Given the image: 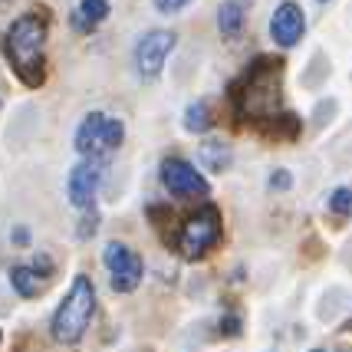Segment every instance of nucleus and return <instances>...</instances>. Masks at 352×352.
Wrapping results in <instances>:
<instances>
[{"instance_id": "obj_12", "label": "nucleus", "mask_w": 352, "mask_h": 352, "mask_svg": "<svg viewBox=\"0 0 352 352\" xmlns=\"http://www.w3.org/2000/svg\"><path fill=\"white\" fill-rule=\"evenodd\" d=\"M106 16H109V0H79L69 20H73L76 33H92Z\"/></svg>"}, {"instance_id": "obj_4", "label": "nucleus", "mask_w": 352, "mask_h": 352, "mask_svg": "<svg viewBox=\"0 0 352 352\" xmlns=\"http://www.w3.org/2000/svg\"><path fill=\"white\" fill-rule=\"evenodd\" d=\"M125 125L109 112H89L76 129V152L82 158H109L122 145Z\"/></svg>"}, {"instance_id": "obj_8", "label": "nucleus", "mask_w": 352, "mask_h": 352, "mask_svg": "<svg viewBox=\"0 0 352 352\" xmlns=\"http://www.w3.org/2000/svg\"><path fill=\"white\" fill-rule=\"evenodd\" d=\"M162 184L165 191L175 195V198H198V195H208V182L191 162L184 158H165L162 162Z\"/></svg>"}, {"instance_id": "obj_19", "label": "nucleus", "mask_w": 352, "mask_h": 352, "mask_svg": "<svg viewBox=\"0 0 352 352\" xmlns=\"http://www.w3.org/2000/svg\"><path fill=\"white\" fill-rule=\"evenodd\" d=\"M313 352H322V349H313Z\"/></svg>"}, {"instance_id": "obj_15", "label": "nucleus", "mask_w": 352, "mask_h": 352, "mask_svg": "<svg viewBox=\"0 0 352 352\" xmlns=\"http://www.w3.org/2000/svg\"><path fill=\"white\" fill-rule=\"evenodd\" d=\"M184 129H188V132H208V129H211V106H208L204 99L188 106V112H184Z\"/></svg>"}, {"instance_id": "obj_2", "label": "nucleus", "mask_w": 352, "mask_h": 352, "mask_svg": "<svg viewBox=\"0 0 352 352\" xmlns=\"http://www.w3.org/2000/svg\"><path fill=\"white\" fill-rule=\"evenodd\" d=\"M92 313H96V287H92L89 276L79 274L73 280V287L66 290L63 303L53 313V322H50V336L63 342V346H76L79 339L86 336L92 322Z\"/></svg>"}, {"instance_id": "obj_5", "label": "nucleus", "mask_w": 352, "mask_h": 352, "mask_svg": "<svg viewBox=\"0 0 352 352\" xmlns=\"http://www.w3.org/2000/svg\"><path fill=\"white\" fill-rule=\"evenodd\" d=\"M217 241H221V214H217V208L204 204V208H198V211L182 224L178 250H182L188 261H198V257H204Z\"/></svg>"}, {"instance_id": "obj_17", "label": "nucleus", "mask_w": 352, "mask_h": 352, "mask_svg": "<svg viewBox=\"0 0 352 352\" xmlns=\"http://www.w3.org/2000/svg\"><path fill=\"white\" fill-rule=\"evenodd\" d=\"M191 0H155V7L162 10V14H178L182 7H188Z\"/></svg>"}, {"instance_id": "obj_3", "label": "nucleus", "mask_w": 352, "mask_h": 352, "mask_svg": "<svg viewBox=\"0 0 352 352\" xmlns=\"http://www.w3.org/2000/svg\"><path fill=\"white\" fill-rule=\"evenodd\" d=\"M237 99L250 119H274L280 109V63L261 56L237 86Z\"/></svg>"}, {"instance_id": "obj_13", "label": "nucleus", "mask_w": 352, "mask_h": 352, "mask_svg": "<svg viewBox=\"0 0 352 352\" xmlns=\"http://www.w3.org/2000/svg\"><path fill=\"white\" fill-rule=\"evenodd\" d=\"M247 3L250 0H221V7H217V30L224 33L228 40H234L237 33L244 30Z\"/></svg>"}, {"instance_id": "obj_1", "label": "nucleus", "mask_w": 352, "mask_h": 352, "mask_svg": "<svg viewBox=\"0 0 352 352\" xmlns=\"http://www.w3.org/2000/svg\"><path fill=\"white\" fill-rule=\"evenodd\" d=\"M43 46H46V16L43 14H20L3 33V50L23 86L36 89L46 79L43 69Z\"/></svg>"}, {"instance_id": "obj_6", "label": "nucleus", "mask_w": 352, "mask_h": 352, "mask_svg": "<svg viewBox=\"0 0 352 352\" xmlns=\"http://www.w3.org/2000/svg\"><path fill=\"white\" fill-rule=\"evenodd\" d=\"M102 261H106L109 276H112V290L132 293L138 283H142L145 267H142V257H138L132 247H125V244H119V241H112V244H106Z\"/></svg>"}, {"instance_id": "obj_11", "label": "nucleus", "mask_w": 352, "mask_h": 352, "mask_svg": "<svg viewBox=\"0 0 352 352\" xmlns=\"http://www.w3.org/2000/svg\"><path fill=\"white\" fill-rule=\"evenodd\" d=\"M46 283H50V276H46V270H40L36 263H33V267L20 263V267H14V270H10V287H14L23 300L40 296V293L46 290Z\"/></svg>"}, {"instance_id": "obj_10", "label": "nucleus", "mask_w": 352, "mask_h": 352, "mask_svg": "<svg viewBox=\"0 0 352 352\" xmlns=\"http://www.w3.org/2000/svg\"><path fill=\"white\" fill-rule=\"evenodd\" d=\"M303 30H307V16H303V10L293 0L280 3L274 10V16H270V36L280 46H296L303 40Z\"/></svg>"}, {"instance_id": "obj_14", "label": "nucleus", "mask_w": 352, "mask_h": 352, "mask_svg": "<svg viewBox=\"0 0 352 352\" xmlns=\"http://www.w3.org/2000/svg\"><path fill=\"white\" fill-rule=\"evenodd\" d=\"M198 162H201V168H208V171H224L230 162V148L224 142H204L198 152Z\"/></svg>"}, {"instance_id": "obj_21", "label": "nucleus", "mask_w": 352, "mask_h": 352, "mask_svg": "<svg viewBox=\"0 0 352 352\" xmlns=\"http://www.w3.org/2000/svg\"><path fill=\"white\" fill-rule=\"evenodd\" d=\"M0 102H3V99H0Z\"/></svg>"}, {"instance_id": "obj_20", "label": "nucleus", "mask_w": 352, "mask_h": 352, "mask_svg": "<svg viewBox=\"0 0 352 352\" xmlns=\"http://www.w3.org/2000/svg\"><path fill=\"white\" fill-rule=\"evenodd\" d=\"M0 342H3V336H0Z\"/></svg>"}, {"instance_id": "obj_16", "label": "nucleus", "mask_w": 352, "mask_h": 352, "mask_svg": "<svg viewBox=\"0 0 352 352\" xmlns=\"http://www.w3.org/2000/svg\"><path fill=\"white\" fill-rule=\"evenodd\" d=\"M329 211L339 217H352V188H336L329 195Z\"/></svg>"}, {"instance_id": "obj_7", "label": "nucleus", "mask_w": 352, "mask_h": 352, "mask_svg": "<svg viewBox=\"0 0 352 352\" xmlns=\"http://www.w3.org/2000/svg\"><path fill=\"white\" fill-rule=\"evenodd\" d=\"M106 178V158H82L76 168L69 171L66 195L73 201V208H92V201L99 195V184Z\"/></svg>"}, {"instance_id": "obj_18", "label": "nucleus", "mask_w": 352, "mask_h": 352, "mask_svg": "<svg viewBox=\"0 0 352 352\" xmlns=\"http://www.w3.org/2000/svg\"><path fill=\"white\" fill-rule=\"evenodd\" d=\"M270 184H274V188H283V191H287V188L293 184V178H290V175H287L283 168H280V171H274V175H270Z\"/></svg>"}, {"instance_id": "obj_9", "label": "nucleus", "mask_w": 352, "mask_h": 352, "mask_svg": "<svg viewBox=\"0 0 352 352\" xmlns=\"http://www.w3.org/2000/svg\"><path fill=\"white\" fill-rule=\"evenodd\" d=\"M175 50V33L171 30H148L135 46V69L145 79H152L162 73L165 60Z\"/></svg>"}]
</instances>
